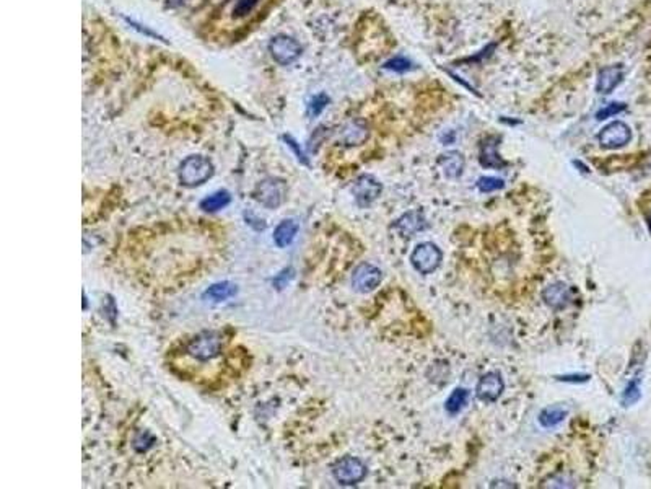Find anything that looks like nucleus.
Listing matches in <instances>:
<instances>
[{"label":"nucleus","instance_id":"f257e3e1","mask_svg":"<svg viewBox=\"0 0 651 489\" xmlns=\"http://www.w3.org/2000/svg\"><path fill=\"white\" fill-rule=\"evenodd\" d=\"M222 348H224V336L220 331H202L194 336L187 343L186 352L196 361H212L220 356Z\"/></svg>","mask_w":651,"mask_h":489},{"label":"nucleus","instance_id":"f03ea898","mask_svg":"<svg viewBox=\"0 0 651 489\" xmlns=\"http://www.w3.org/2000/svg\"><path fill=\"white\" fill-rule=\"evenodd\" d=\"M178 175L182 186L196 187L204 185L214 175V165L202 155H191L182 160Z\"/></svg>","mask_w":651,"mask_h":489},{"label":"nucleus","instance_id":"7ed1b4c3","mask_svg":"<svg viewBox=\"0 0 651 489\" xmlns=\"http://www.w3.org/2000/svg\"><path fill=\"white\" fill-rule=\"evenodd\" d=\"M443 253L435 243L425 242L419 243L414 248L412 254H410V264L414 266V269L420 274H432L433 271L438 269V266L442 264Z\"/></svg>","mask_w":651,"mask_h":489},{"label":"nucleus","instance_id":"20e7f679","mask_svg":"<svg viewBox=\"0 0 651 489\" xmlns=\"http://www.w3.org/2000/svg\"><path fill=\"white\" fill-rule=\"evenodd\" d=\"M333 476L339 485H358L367 476V466L357 457H344L333 466Z\"/></svg>","mask_w":651,"mask_h":489},{"label":"nucleus","instance_id":"39448f33","mask_svg":"<svg viewBox=\"0 0 651 489\" xmlns=\"http://www.w3.org/2000/svg\"><path fill=\"white\" fill-rule=\"evenodd\" d=\"M632 139V129L624 121H613L604 126L598 134V140L603 149L614 150L627 145Z\"/></svg>","mask_w":651,"mask_h":489},{"label":"nucleus","instance_id":"423d86ee","mask_svg":"<svg viewBox=\"0 0 651 489\" xmlns=\"http://www.w3.org/2000/svg\"><path fill=\"white\" fill-rule=\"evenodd\" d=\"M269 53L274 61L282 66H288L300 58L301 46L300 43L287 35H277L271 39Z\"/></svg>","mask_w":651,"mask_h":489},{"label":"nucleus","instance_id":"0eeeda50","mask_svg":"<svg viewBox=\"0 0 651 489\" xmlns=\"http://www.w3.org/2000/svg\"><path fill=\"white\" fill-rule=\"evenodd\" d=\"M285 185L277 178H267L258 185L254 191V197L267 209H277L283 201Z\"/></svg>","mask_w":651,"mask_h":489},{"label":"nucleus","instance_id":"6e6552de","mask_svg":"<svg viewBox=\"0 0 651 489\" xmlns=\"http://www.w3.org/2000/svg\"><path fill=\"white\" fill-rule=\"evenodd\" d=\"M382 186L375 176L362 175L358 176L355 185H353V196L358 207H368L380 197Z\"/></svg>","mask_w":651,"mask_h":489},{"label":"nucleus","instance_id":"1a4fd4ad","mask_svg":"<svg viewBox=\"0 0 651 489\" xmlns=\"http://www.w3.org/2000/svg\"><path fill=\"white\" fill-rule=\"evenodd\" d=\"M381 279H382L381 269L376 268L375 264L362 263L360 266H357L355 271H353L352 287L355 289L357 292L368 294L371 291H375V289L380 286Z\"/></svg>","mask_w":651,"mask_h":489},{"label":"nucleus","instance_id":"9d476101","mask_svg":"<svg viewBox=\"0 0 651 489\" xmlns=\"http://www.w3.org/2000/svg\"><path fill=\"white\" fill-rule=\"evenodd\" d=\"M505 390L504 379L499 372H487L482 375L476 386V395L484 403H494L499 400Z\"/></svg>","mask_w":651,"mask_h":489},{"label":"nucleus","instance_id":"9b49d317","mask_svg":"<svg viewBox=\"0 0 651 489\" xmlns=\"http://www.w3.org/2000/svg\"><path fill=\"white\" fill-rule=\"evenodd\" d=\"M499 135H487L481 144V152H479V162L484 168H504L506 162L501 160L499 155Z\"/></svg>","mask_w":651,"mask_h":489},{"label":"nucleus","instance_id":"f8f14e48","mask_svg":"<svg viewBox=\"0 0 651 489\" xmlns=\"http://www.w3.org/2000/svg\"><path fill=\"white\" fill-rule=\"evenodd\" d=\"M622 81H624V67L620 64L604 67V69H601L598 73L596 92L601 95H608L610 92H614Z\"/></svg>","mask_w":651,"mask_h":489},{"label":"nucleus","instance_id":"ddd939ff","mask_svg":"<svg viewBox=\"0 0 651 489\" xmlns=\"http://www.w3.org/2000/svg\"><path fill=\"white\" fill-rule=\"evenodd\" d=\"M542 299H544V302L549 305L551 309L562 310L570 302H572V292H570L568 286H565V284H562V282H556L544 289V292H542Z\"/></svg>","mask_w":651,"mask_h":489},{"label":"nucleus","instance_id":"4468645a","mask_svg":"<svg viewBox=\"0 0 651 489\" xmlns=\"http://www.w3.org/2000/svg\"><path fill=\"white\" fill-rule=\"evenodd\" d=\"M438 165L447 178L454 180L462 175V170H464L466 162H464V157H462V153L447 152L438 158Z\"/></svg>","mask_w":651,"mask_h":489},{"label":"nucleus","instance_id":"2eb2a0df","mask_svg":"<svg viewBox=\"0 0 651 489\" xmlns=\"http://www.w3.org/2000/svg\"><path fill=\"white\" fill-rule=\"evenodd\" d=\"M368 139V128L363 121H350L340 129V140L345 145H360Z\"/></svg>","mask_w":651,"mask_h":489},{"label":"nucleus","instance_id":"dca6fc26","mask_svg":"<svg viewBox=\"0 0 651 489\" xmlns=\"http://www.w3.org/2000/svg\"><path fill=\"white\" fill-rule=\"evenodd\" d=\"M298 230H300V225L296 220H293V219L282 220L281 224L276 227V230H274V243H276L278 248L288 247V244L295 240Z\"/></svg>","mask_w":651,"mask_h":489},{"label":"nucleus","instance_id":"f3484780","mask_svg":"<svg viewBox=\"0 0 651 489\" xmlns=\"http://www.w3.org/2000/svg\"><path fill=\"white\" fill-rule=\"evenodd\" d=\"M396 230L401 233L402 237H412L414 233L422 232L427 227V222L424 215L420 212H409L402 215L401 219L396 222Z\"/></svg>","mask_w":651,"mask_h":489},{"label":"nucleus","instance_id":"a211bd4d","mask_svg":"<svg viewBox=\"0 0 651 489\" xmlns=\"http://www.w3.org/2000/svg\"><path fill=\"white\" fill-rule=\"evenodd\" d=\"M236 286L231 282H219L210 286L207 291L204 292V299L210 300V302H225V300L231 299L236 294Z\"/></svg>","mask_w":651,"mask_h":489},{"label":"nucleus","instance_id":"6ab92c4d","mask_svg":"<svg viewBox=\"0 0 651 489\" xmlns=\"http://www.w3.org/2000/svg\"><path fill=\"white\" fill-rule=\"evenodd\" d=\"M567 416H568V411L563 406H549L541 411L539 424L542 426V428L551 429V428H556V426L563 423V419Z\"/></svg>","mask_w":651,"mask_h":489},{"label":"nucleus","instance_id":"aec40b11","mask_svg":"<svg viewBox=\"0 0 651 489\" xmlns=\"http://www.w3.org/2000/svg\"><path fill=\"white\" fill-rule=\"evenodd\" d=\"M264 0H236L231 9V20L246 21Z\"/></svg>","mask_w":651,"mask_h":489},{"label":"nucleus","instance_id":"412c9836","mask_svg":"<svg viewBox=\"0 0 651 489\" xmlns=\"http://www.w3.org/2000/svg\"><path fill=\"white\" fill-rule=\"evenodd\" d=\"M231 202V196L228 191H217L214 195L207 196L201 201V209L205 212H217V210L225 209Z\"/></svg>","mask_w":651,"mask_h":489},{"label":"nucleus","instance_id":"4be33fe9","mask_svg":"<svg viewBox=\"0 0 651 489\" xmlns=\"http://www.w3.org/2000/svg\"><path fill=\"white\" fill-rule=\"evenodd\" d=\"M469 396H471V393L467 388H462V386H459V388H454L453 391H451V395L448 396L447 403H444V409H447V413L458 414L461 409L467 405Z\"/></svg>","mask_w":651,"mask_h":489},{"label":"nucleus","instance_id":"5701e85b","mask_svg":"<svg viewBox=\"0 0 651 489\" xmlns=\"http://www.w3.org/2000/svg\"><path fill=\"white\" fill-rule=\"evenodd\" d=\"M640 379L635 377L625 386L624 395H622V403H624V406H630L640 400Z\"/></svg>","mask_w":651,"mask_h":489},{"label":"nucleus","instance_id":"b1692460","mask_svg":"<svg viewBox=\"0 0 651 489\" xmlns=\"http://www.w3.org/2000/svg\"><path fill=\"white\" fill-rule=\"evenodd\" d=\"M505 186V181L500 178H495V176H482L477 181V187L481 192H494L499 191L501 187Z\"/></svg>","mask_w":651,"mask_h":489},{"label":"nucleus","instance_id":"393cba45","mask_svg":"<svg viewBox=\"0 0 651 489\" xmlns=\"http://www.w3.org/2000/svg\"><path fill=\"white\" fill-rule=\"evenodd\" d=\"M328 103H329V98L324 93L316 95L315 98L310 101V105H308V115H310L311 118L319 116L323 113L324 108L328 106Z\"/></svg>","mask_w":651,"mask_h":489},{"label":"nucleus","instance_id":"a878e982","mask_svg":"<svg viewBox=\"0 0 651 489\" xmlns=\"http://www.w3.org/2000/svg\"><path fill=\"white\" fill-rule=\"evenodd\" d=\"M385 69L402 73V72H407V71L412 69V62H410L409 59H405V58H394V59L386 62Z\"/></svg>","mask_w":651,"mask_h":489},{"label":"nucleus","instance_id":"bb28decb","mask_svg":"<svg viewBox=\"0 0 651 489\" xmlns=\"http://www.w3.org/2000/svg\"><path fill=\"white\" fill-rule=\"evenodd\" d=\"M624 110H625L624 103H609V105H606V106L601 108V110L598 111L596 119H599V121H603V119H608V118H613L615 115H619V113H622Z\"/></svg>","mask_w":651,"mask_h":489},{"label":"nucleus","instance_id":"cd10ccee","mask_svg":"<svg viewBox=\"0 0 651 489\" xmlns=\"http://www.w3.org/2000/svg\"><path fill=\"white\" fill-rule=\"evenodd\" d=\"M283 139H285V142H287V144H288L290 147H292L293 152H295V155H296V158H298V160H300L301 163H305V165H306L308 160H306V157H305L303 150H301L300 147H298V144H296V142H295L292 138H290V135H285Z\"/></svg>","mask_w":651,"mask_h":489},{"label":"nucleus","instance_id":"c85d7f7f","mask_svg":"<svg viewBox=\"0 0 651 489\" xmlns=\"http://www.w3.org/2000/svg\"><path fill=\"white\" fill-rule=\"evenodd\" d=\"M558 380H562V382H572V384L588 382V380H590V375H563V377H558Z\"/></svg>","mask_w":651,"mask_h":489},{"label":"nucleus","instance_id":"c756f323","mask_svg":"<svg viewBox=\"0 0 651 489\" xmlns=\"http://www.w3.org/2000/svg\"><path fill=\"white\" fill-rule=\"evenodd\" d=\"M642 210H643L645 220H647V225H648L650 233H651V197H648L647 204H645V209H642Z\"/></svg>","mask_w":651,"mask_h":489}]
</instances>
